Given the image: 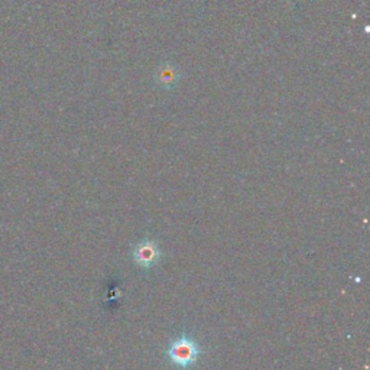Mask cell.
<instances>
[{
	"label": "cell",
	"instance_id": "cell-2",
	"mask_svg": "<svg viewBox=\"0 0 370 370\" xmlns=\"http://www.w3.org/2000/svg\"><path fill=\"white\" fill-rule=\"evenodd\" d=\"M162 258V251L155 239L146 237L141 240L134 248L135 263L145 271L152 269Z\"/></svg>",
	"mask_w": 370,
	"mask_h": 370
},
{
	"label": "cell",
	"instance_id": "cell-1",
	"mask_svg": "<svg viewBox=\"0 0 370 370\" xmlns=\"http://www.w3.org/2000/svg\"><path fill=\"white\" fill-rule=\"evenodd\" d=\"M202 354L200 343L190 334L183 333L174 339L165 350L167 359L181 370H190L198 361Z\"/></svg>",
	"mask_w": 370,
	"mask_h": 370
},
{
	"label": "cell",
	"instance_id": "cell-3",
	"mask_svg": "<svg viewBox=\"0 0 370 370\" xmlns=\"http://www.w3.org/2000/svg\"><path fill=\"white\" fill-rule=\"evenodd\" d=\"M180 77H181L180 70L174 64H171V62H167V64L160 65L156 70V72H155L156 85L159 87H162V89H165V90H170V89L175 87L178 85Z\"/></svg>",
	"mask_w": 370,
	"mask_h": 370
}]
</instances>
